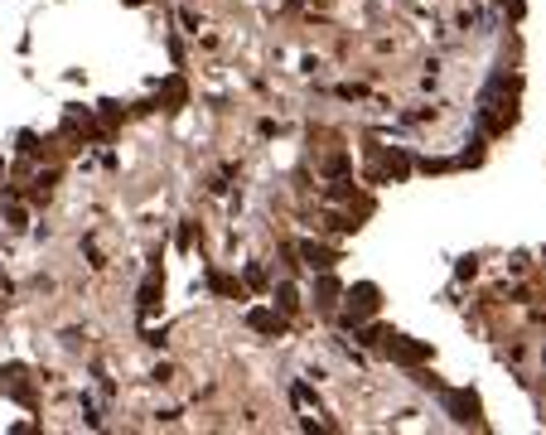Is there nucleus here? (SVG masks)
<instances>
[{"instance_id":"f03ea898","label":"nucleus","mask_w":546,"mask_h":435,"mask_svg":"<svg viewBox=\"0 0 546 435\" xmlns=\"http://www.w3.org/2000/svg\"><path fill=\"white\" fill-rule=\"evenodd\" d=\"M445 406H450L454 421H474V416H479V401H474L469 392H445Z\"/></svg>"},{"instance_id":"423d86ee","label":"nucleus","mask_w":546,"mask_h":435,"mask_svg":"<svg viewBox=\"0 0 546 435\" xmlns=\"http://www.w3.org/2000/svg\"><path fill=\"white\" fill-rule=\"evenodd\" d=\"M334 295H339V281H329V276H319V286H315V305H334Z\"/></svg>"},{"instance_id":"39448f33","label":"nucleus","mask_w":546,"mask_h":435,"mask_svg":"<svg viewBox=\"0 0 546 435\" xmlns=\"http://www.w3.org/2000/svg\"><path fill=\"white\" fill-rule=\"evenodd\" d=\"M300 252H305V262H310V266H319V271H329V266H334V257H329L324 247H315V242H305Z\"/></svg>"},{"instance_id":"20e7f679","label":"nucleus","mask_w":546,"mask_h":435,"mask_svg":"<svg viewBox=\"0 0 546 435\" xmlns=\"http://www.w3.org/2000/svg\"><path fill=\"white\" fill-rule=\"evenodd\" d=\"M392 358H397V363H421V358H430V348H426V343H397V339H392Z\"/></svg>"},{"instance_id":"6e6552de","label":"nucleus","mask_w":546,"mask_h":435,"mask_svg":"<svg viewBox=\"0 0 546 435\" xmlns=\"http://www.w3.org/2000/svg\"><path fill=\"white\" fill-rule=\"evenodd\" d=\"M498 6H503V10H507V15H512V20H517V15H522V0H498Z\"/></svg>"},{"instance_id":"f257e3e1","label":"nucleus","mask_w":546,"mask_h":435,"mask_svg":"<svg viewBox=\"0 0 546 435\" xmlns=\"http://www.w3.org/2000/svg\"><path fill=\"white\" fill-rule=\"evenodd\" d=\"M348 305H353V319L372 315V310H377V286H368V281H363V286H353V290H348Z\"/></svg>"},{"instance_id":"7ed1b4c3","label":"nucleus","mask_w":546,"mask_h":435,"mask_svg":"<svg viewBox=\"0 0 546 435\" xmlns=\"http://www.w3.org/2000/svg\"><path fill=\"white\" fill-rule=\"evenodd\" d=\"M246 324H251L256 334H281V329H286V319H281V315H271V310H251Z\"/></svg>"},{"instance_id":"0eeeda50","label":"nucleus","mask_w":546,"mask_h":435,"mask_svg":"<svg viewBox=\"0 0 546 435\" xmlns=\"http://www.w3.org/2000/svg\"><path fill=\"white\" fill-rule=\"evenodd\" d=\"M208 281H213V290H222V295H232V290H237V281H227V276H208Z\"/></svg>"}]
</instances>
